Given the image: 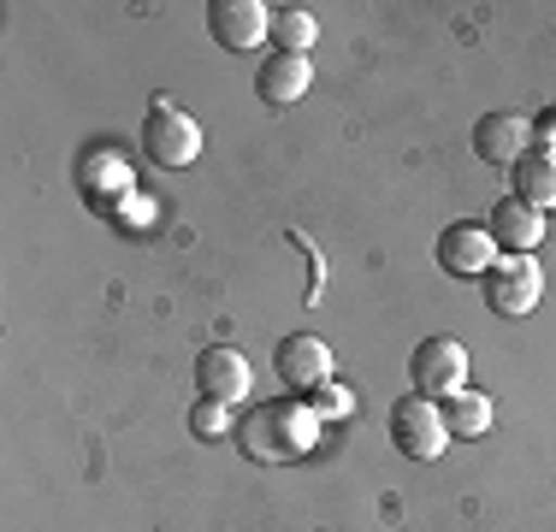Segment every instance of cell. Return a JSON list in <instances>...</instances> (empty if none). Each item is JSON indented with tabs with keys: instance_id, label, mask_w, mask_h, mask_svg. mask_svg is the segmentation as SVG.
<instances>
[{
	"instance_id": "obj_12",
	"label": "cell",
	"mask_w": 556,
	"mask_h": 532,
	"mask_svg": "<svg viewBox=\"0 0 556 532\" xmlns=\"http://www.w3.org/2000/svg\"><path fill=\"white\" fill-rule=\"evenodd\" d=\"M485 231H492L497 255H533V249L545 243V213L515 202V195H503V202H492V213H485Z\"/></svg>"
},
{
	"instance_id": "obj_6",
	"label": "cell",
	"mask_w": 556,
	"mask_h": 532,
	"mask_svg": "<svg viewBox=\"0 0 556 532\" xmlns=\"http://www.w3.org/2000/svg\"><path fill=\"white\" fill-rule=\"evenodd\" d=\"M77 190H84V202L96 213H113L137 195V172H130V154L118 149H89L84 160H77Z\"/></svg>"
},
{
	"instance_id": "obj_20",
	"label": "cell",
	"mask_w": 556,
	"mask_h": 532,
	"mask_svg": "<svg viewBox=\"0 0 556 532\" xmlns=\"http://www.w3.org/2000/svg\"><path fill=\"white\" fill-rule=\"evenodd\" d=\"M527 125H533V149L556 160V106H545V113H539V118H527Z\"/></svg>"
},
{
	"instance_id": "obj_4",
	"label": "cell",
	"mask_w": 556,
	"mask_h": 532,
	"mask_svg": "<svg viewBox=\"0 0 556 532\" xmlns=\"http://www.w3.org/2000/svg\"><path fill=\"white\" fill-rule=\"evenodd\" d=\"M408 384L415 396H432V403H450L456 391H468V350L462 338H427L408 355Z\"/></svg>"
},
{
	"instance_id": "obj_14",
	"label": "cell",
	"mask_w": 556,
	"mask_h": 532,
	"mask_svg": "<svg viewBox=\"0 0 556 532\" xmlns=\"http://www.w3.org/2000/svg\"><path fill=\"white\" fill-rule=\"evenodd\" d=\"M509 195H515V202H527V207H539V213H551L556 207V160L539 154V149H527L509 166Z\"/></svg>"
},
{
	"instance_id": "obj_7",
	"label": "cell",
	"mask_w": 556,
	"mask_h": 532,
	"mask_svg": "<svg viewBox=\"0 0 556 532\" xmlns=\"http://www.w3.org/2000/svg\"><path fill=\"white\" fill-rule=\"evenodd\" d=\"M195 391H202L207 403L237 408L255 391V367H249V355L231 350V343H207V350L195 355Z\"/></svg>"
},
{
	"instance_id": "obj_18",
	"label": "cell",
	"mask_w": 556,
	"mask_h": 532,
	"mask_svg": "<svg viewBox=\"0 0 556 532\" xmlns=\"http://www.w3.org/2000/svg\"><path fill=\"white\" fill-rule=\"evenodd\" d=\"M154 219H161V202H154V195H142V190H137L125 207L113 213V225H118V231H137V237H142V231H154Z\"/></svg>"
},
{
	"instance_id": "obj_19",
	"label": "cell",
	"mask_w": 556,
	"mask_h": 532,
	"mask_svg": "<svg viewBox=\"0 0 556 532\" xmlns=\"http://www.w3.org/2000/svg\"><path fill=\"white\" fill-rule=\"evenodd\" d=\"M190 432H195V438H225V432H231V408H225V403H207V396H202V403L190 408Z\"/></svg>"
},
{
	"instance_id": "obj_16",
	"label": "cell",
	"mask_w": 556,
	"mask_h": 532,
	"mask_svg": "<svg viewBox=\"0 0 556 532\" xmlns=\"http://www.w3.org/2000/svg\"><path fill=\"white\" fill-rule=\"evenodd\" d=\"M314 12H302V7H273V42L278 53H308L314 48Z\"/></svg>"
},
{
	"instance_id": "obj_9",
	"label": "cell",
	"mask_w": 556,
	"mask_h": 532,
	"mask_svg": "<svg viewBox=\"0 0 556 532\" xmlns=\"http://www.w3.org/2000/svg\"><path fill=\"white\" fill-rule=\"evenodd\" d=\"M439 266H444L450 278H485L497 266L492 231H485V225H473V219L444 225V231H439Z\"/></svg>"
},
{
	"instance_id": "obj_5",
	"label": "cell",
	"mask_w": 556,
	"mask_h": 532,
	"mask_svg": "<svg viewBox=\"0 0 556 532\" xmlns=\"http://www.w3.org/2000/svg\"><path fill=\"white\" fill-rule=\"evenodd\" d=\"M485 284V308L497 319H521L539 308L545 296V273H539V255H497V266L480 278Z\"/></svg>"
},
{
	"instance_id": "obj_11",
	"label": "cell",
	"mask_w": 556,
	"mask_h": 532,
	"mask_svg": "<svg viewBox=\"0 0 556 532\" xmlns=\"http://www.w3.org/2000/svg\"><path fill=\"white\" fill-rule=\"evenodd\" d=\"M527 149H533V125H527L521 113H480L473 118V154H480L485 166L509 172Z\"/></svg>"
},
{
	"instance_id": "obj_2",
	"label": "cell",
	"mask_w": 556,
	"mask_h": 532,
	"mask_svg": "<svg viewBox=\"0 0 556 532\" xmlns=\"http://www.w3.org/2000/svg\"><path fill=\"white\" fill-rule=\"evenodd\" d=\"M142 154H149L154 166H166V172L195 166V160H202V125H195L178 101L154 96L149 118H142Z\"/></svg>"
},
{
	"instance_id": "obj_3",
	"label": "cell",
	"mask_w": 556,
	"mask_h": 532,
	"mask_svg": "<svg viewBox=\"0 0 556 532\" xmlns=\"http://www.w3.org/2000/svg\"><path fill=\"white\" fill-rule=\"evenodd\" d=\"M391 444L403 461H439L450 449V426H444V403H432V396H396L391 403Z\"/></svg>"
},
{
	"instance_id": "obj_10",
	"label": "cell",
	"mask_w": 556,
	"mask_h": 532,
	"mask_svg": "<svg viewBox=\"0 0 556 532\" xmlns=\"http://www.w3.org/2000/svg\"><path fill=\"white\" fill-rule=\"evenodd\" d=\"M273 372L290 391H314V384L332 379V343L314 338V331H296V338H285L273 350Z\"/></svg>"
},
{
	"instance_id": "obj_15",
	"label": "cell",
	"mask_w": 556,
	"mask_h": 532,
	"mask_svg": "<svg viewBox=\"0 0 556 532\" xmlns=\"http://www.w3.org/2000/svg\"><path fill=\"white\" fill-rule=\"evenodd\" d=\"M444 426H450V438H485V432H492V396L473 391V384H468V391H456L444 403Z\"/></svg>"
},
{
	"instance_id": "obj_13",
	"label": "cell",
	"mask_w": 556,
	"mask_h": 532,
	"mask_svg": "<svg viewBox=\"0 0 556 532\" xmlns=\"http://www.w3.org/2000/svg\"><path fill=\"white\" fill-rule=\"evenodd\" d=\"M308 84H314L308 53H273V60H261V72H255V96L267 106H296L302 96H308Z\"/></svg>"
},
{
	"instance_id": "obj_8",
	"label": "cell",
	"mask_w": 556,
	"mask_h": 532,
	"mask_svg": "<svg viewBox=\"0 0 556 532\" xmlns=\"http://www.w3.org/2000/svg\"><path fill=\"white\" fill-rule=\"evenodd\" d=\"M207 30H214L219 48L255 53L273 36V7L267 0H214V7H207Z\"/></svg>"
},
{
	"instance_id": "obj_17",
	"label": "cell",
	"mask_w": 556,
	"mask_h": 532,
	"mask_svg": "<svg viewBox=\"0 0 556 532\" xmlns=\"http://www.w3.org/2000/svg\"><path fill=\"white\" fill-rule=\"evenodd\" d=\"M302 403H308L314 415H320V426H332V420H350V415H355V391H350V384H338V379L314 384V391L302 396Z\"/></svg>"
},
{
	"instance_id": "obj_1",
	"label": "cell",
	"mask_w": 556,
	"mask_h": 532,
	"mask_svg": "<svg viewBox=\"0 0 556 532\" xmlns=\"http://www.w3.org/2000/svg\"><path fill=\"white\" fill-rule=\"evenodd\" d=\"M320 432H326L320 415L302 396H273V403H261L237 426V444H243L249 461H296L320 444Z\"/></svg>"
}]
</instances>
